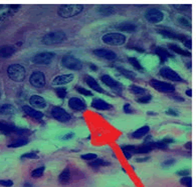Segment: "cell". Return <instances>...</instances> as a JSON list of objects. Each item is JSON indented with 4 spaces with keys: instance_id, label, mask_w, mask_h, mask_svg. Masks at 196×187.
<instances>
[{
    "instance_id": "f1b7e54d",
    "label": "cell",
    "mask_w": 196,
    "mask_h": 187,
    "mask_svg": "<svg viewBox=\"0 0 196 187\" xmlns=\"http://www.w3.org/2000/svg\"><path fill=\"white\" fill-rule=\"evenodd\" d=\"M156 54L161 58V60L165 61L168 57H171V54L163 47H157L156 48Z\"/></svg>"
},
{
    "instance_id": "11a10c76",
    "label": "cell",
    "mask_w": 196,
    "mask_h": 187,
    "mask_svg": "<svg viewBox=\"0 0 196 187\" xmlns=\"http://www.w3.org/2000/svg\"><path fill=\"white\" fill-rule=\"evenodd\" d=\"M183 42H184L185 46H186L187 48H189V49H191L192 45H191V40H190V39H186L185 41H183Z\"/></svg>"
},
{
    "instance_id": "7c38bea8",
    "label": "cell",
    "mask_w": 196,
    "mask_h": 187,
    "mask_svg": "<svg viewBox=\"0 0 196 187\" xmlns=\"http://www.w3.org/2000/svg\"><path fill=\"white\" fill-rule=\"evenodd\" d=\"M74 79V74H61V75H58L56 77L53 78V86H63V85H67L68 83H71Z\"/></svg>"
},
{
    "instance_id": "c3c4849f",
    "label": "cell",
    "mask_w": 196,
    "mask_h": 187,
    "mask_svg": "<svg viewBox=\"0 0 196 187\" xmlns=\"http://www.w3.org/2000/svg\"><path fill=\"white\" fill-rule=\"evenodd\" d=\"M124 112L125 113H133V109H132V106H131L129 103H126L125 105H124Z\"/></svg>"
},
{
    "instance_id": "7402d4cb",
    "label": "cell",
    "mask_w": 196,
    "mask_h": 187,
    "mask_svg": "<svg viewBox=\"0 0 196 187\" xmlns=\"http://www.w3.org/2000/svg\"><path fill=\"white\" fill-rule=\"evenodd\" d=\"M154 148H156L155 146V143H146L142 145V146H139V147H136L135 149V153L137 154H146V153H149V152L152 151Z\"/></svg>"
},
{
    "instance_id": "91938a15",
    "label": "cell",
    "mask_w": 196,
    "mask_h": 187,
    "mask_svg": "<svg viewBox=\"0 0 196 187\" xmlns=\"http://www.w3.org/2000/svg\"><path fill=\"white\" fill-rule=\"evenodd\" d=\"M90 67H91V69H92V70H94V71H97V70H98V67H97V66H96V65H94V64H92V63L90 64Z\"/></svg>"
},
{
    "instance_id": "1f68e13d",
    "label": "cell",
    "mask_w": 196,
    "mask_h": 187,
    "mask_svg": "<svg viewBox=\"0 0 196 187\" xmlns=\"http://www.w3.org/2000/svg\"><path fill=\"white\" fill-rule=\"evenodd\" d=\"M129 90L133 94L135 95H145L146 94V89H144L143 87H140V86H137V85H132L129 87Z\"/></svg>"
},
{
    "instance_id": "603a6c76",
    "label": "cell",
    "mask_w": 196,
    "mask_h": 187,
    "mask_svg": "<svg viewBox=\"0 0 196 187\" xmlns=\"http://www.w3.org/2000/svg\"><path fill=\"white\" fill-rule=\"evenodd\" d=\"M150 131V127L149 126H143V127H140L138 128L136 131H134L132 133V137L136 138V139H140V138H142L144 136H146V135L149 133Z\"/></svg>"
},
{
    "instance_id": "8992f818",
    "label": "cell",
    "mask_w": 196,
    "mask_h": 187,
    "mask_svg": "<svg viewBox=\"0 0 196 187\" xmlns=\"http://www.w3.org/2000/svg\"><path fill=\"white\" fill-rule=\"evenodd\" d=\"M150 85L159 92L173 93L175 91L174 85H172L171 83L163 82V81L157 80V79H152V80H150Z\"/></svg>"
},
{
    "instance_id": "6da1fadb",
    "label": "cell",
    "mask_w": 196,
    "mask_h": 187,
    "mask_svg": "<svg viewBox=\"0 0 196 187\" xmlns=\"http://www.w3.org/2000/svg\"><path fill=\"white\" fill-rule=\"evenodd\" d=\"M84 5L81 4H67L61 5L58 9V15L63 18H71L82 13Z\"/></svg>"
},
{
    "instance_id": "ffe728a7",
    "label": "cell",
    "mask_w": 196,
    "mask_h": 187,
    "mask_svg": "<svg viewBox=\"0 0 196 187\" xmlns=\"http://www.w3.org/2000/svg\"><path fill=\"white\" fill-rule=\"evenodd\" d=\"M85 83H87L93 90H95V91H97L99 93H105L104 89L102 88V86L100 85L99 83L96 81V79L93 78L92 76H87V77H85Z\"/></svg>"
},
{
    "instance_id": "5bb4252c",
    "label": "cell",
    "mask_w": 196,
    "mask_h": 187,
    "mask_svg": "<svg viewBox=\"0 0 196 187\" xmlns=\"http://www.w3.org/2000/svg\"><path fill=\"white\" fill-rule=\"evenodd\" d=\"M68 107L75 111H84L87 108L85 102L78 97H71L68 100Z\"/></svg>"
},
{
    "instance_id": "d4e9b609",
    "label": "cell",
    "mask_w": 196,
    "mask_h": 187,
    "mask_svg": "<svg viewBox=\"0 0 196 187\" xmlns=\"http://www.w3.org/2000/svg\"><path fill=\"white\" fill-rule=\"evenodd\" d=\"M117 28L121 31H125V32H134V31H136L137 27L135 24H133V23L124 22V23L119 24V25L117 26Z\"/></svg>"
},
{
    "instance_id": "f35d334b",
    "label": "cell",
    "mask_w": 196,
    "mask_h": 187,
    "mask_svg": "<svg viewBox=\"0 0 196 187\" xmlns=\"http://www.w3.org/2000/svg\"><path fill=\"white\" fill-rule=\"evenodd\" d=\"M180 183L185 187H192V178L190 176H184L180 179Z\"/></svg>"
},
{
    "instance_id": "2e32d148",
    "label": "cell",
    "mask_w": 196,
    "mask_h": 187,
    "mask_svg": "<svg viewBox=\"0 0 196 187\" xmlns=\"http://www.w3.org/2000/svg\"><path fill=\"white\" fill-rule=\"evenodd\" d=\"M29 103L31 107H35L38 109H43L46 107V101L43 97L39 95H32L29 98Z\"/></svg>"
},
{
    "instance_id": "3957f363",
    "label": "cell",
    "mask_w": 196,
    "mask_h": 187,
    "mask_svg": "<svg viewBox=\"0 0 196 187\" xmlns=\"http://www.w3.org/2000/svg\"><path fill=\"white\" fill-rule=\"evenodd\" d=\"M103 42L111 46H120L126 42V36L119 32L107 33L102 37Z\"/></svg>"
},
{
    "instance_id": "30bf717a",
    "label": "cell",
    "mask_w": 196,
    "mask_h": 187,
    "mask_svg": "<svg viewBox=\"0 0 196 187\" xmlns=\"http://www.w3.org/2000/svg\"><path fill=\"white\" fill-rule=\"evenodd\" d=\"M160 75L162 77L168 79L170 81H175V82H181L183 81V79L181 78V76L177 73L176 71H174L173 69H171L169 67H163L160 69Z\"/></svg>"
},
{
    "instance_id": "9c48e42d",
    "label": "cell",
    "mask_w": 196,
    "mask_h": 187,
    "mask_svg": "<svg viewBox=\"0 0 196 187\" xmlns=\"http://www.w3.org/2000/svg\"><path fill=\"white\" fill-rule=\"evenodd\" d=\"M51 115L56 120L60 121V122H67L71 120V115L67 111H65L61 107L56 106L51 109Z\"/></svg>"
},
{
    "instance_id": "7bdbcfd3",
    "label": "cell",
    "mask_w": 196,
    "mask_h": 187,
    "mask_svg": "<svg viewBox=\"0 0 196 187\" xmlns=\"http://www.w3.org/2000/svg\"><path fill=\"white\" fill-rule=\"evenodd\" d=\"M135 149H136V146H134V145H123V146H121V150L129 151L132 154L135 153Z\"/></svg>"
},
{
    "instance_id": "52a82bcc",
    "label": "cell",
    "mask_w": 196,
    "mask_h": 187,
    "mask_svg": "<svg viewBox=\"0 0 196 187\" xmlns=\"http://www.w3.org/2000/svg\"><path fill=\"white\" fill-rule=\"evenodd\" d=\"M29 83L35 88H42L45 85V76L41 71H33L29 77Z\"/></svg>"
},
{
    "instance_id": "8d00e7d4",
    "label": "cell",
    "mask_w": 196,
    "mask_h": 187,
    "mask_svg": "<svg viewBox=\"0 0 196 187\" xmlns=\"http://www.w3.org/2000/svg\"><path fill=\"white\" fill-rule=\"evenodd\" d=\"M177 22L179 25H181L182 27H184V28H186V27H191V23L190 21L186 18V17H178L177 18Z\"/></svg>"
},
{
    "instance_id": "bcb514c9",
    "label": "cell",
    "mask_w": 196,
    "mask_h": 187,
    "mask_svg": "<svg viewBox=\"0 0 196 187\" xmlns=\"http://www.w3.org/2000/svg\"><path fill=\"white\" fill-rule=\"evenodd\" d=\"M175 162H176L175 161V159H168V160L164 161L162 163V167H169V166L174 165Z\"/></svg>"
},
{
    "instance_id": "4316f807",
    "label": "cell",
    "mask_w": 196,
    "mask_h": 187,
    "mask_svg": "<svg viewBox=\"0 0 196 187\" xmlns=\"http://www.w3.org/2000/svg\"><path fill=\"white\" fill-rule=\"evenodd\" d=\"M15 126L12 123L6 122V121L0 120V130L3 131L4 133H10L12 131H14Z\"/></svg>"
},
{
    "instance_id": "6125c7cd",
    "label": "cell",
    "mask_w": 196,
    "mask_h": 187,
    "mask_svg": "<svg viewBox=\"0 0 196 187\" xmlns=\"http://www.w3.org/2000/svg\"><path fill=\"white\" fill-rule=\"evenodd\" d=\"M186 94L189 96V97H191L192 96V92H191V89H187L186 90Z\"/></svg>"
},
{
    "instance_id": "f907efd6",
    "label": "cell",
    "mask_w": 196,
    "mask_h": 187,
    "mask_svg": "<svg viewBox=\"0 0 196 187\" xmlns=\"http://www.w3.org/2000/svg\"><path fill=\"white\" fill-rule=\"evenodd\" d=\"M189 174H190V171L189 170H181V171L177 172V175L182 176V177H184V176H189Z\"/></svg>"
},
{
    "instance_id": "8fae6325",
    "label": "cell",
    "mask_w": 196,
    "mask_h": 187,
    "mask_svg": "<svg viewBox=\"0 0 196 187\" xmlns=\"http://www.w3.org/2000/svg\"><path fill=\"white\" fill-rule=\"evenodd\" d=\"M145 17L150 23L156 24V23L161 22L164 19V14H163V12L160 11L159 9L153 8V9L148 10V11L146 12V14H145Z\"/></svg>"
},
{
    "instance_id": "74e56055",
    "label": "cell",
    "mask_w": 196,
    "mask_h": 187,
    "mask_svg": "<svg viewBox=\"0 0 196 187\" xmlns=\"http://www.w3.org/2000/svg\"><path fill=\"white\" fill-rule=\"evenodd\" d=\"M56 94L60 99H64V98H65V96H67V90L64 87H57L56 89Z\"/></svg>"
},
{
    "instance_id": "ac0fdd59",
    "label": "cell",
    "mask_w": 196,
    "mask_h": 187,
    "mask_svg": "<svg viewBox=\"0 0 196 187\" xmlns=\"http://www.w3.org/2000/svg\"><path fill=\"white\" fill-rule=\"evenodd\" d=\"M22 109H23V111H24L29 117H31V118L36 119V120L42 119L43 113L40 112V111H38V110L34 109L33 107L28 106V105H23V106H22Z\"/></svg>"
},
{
    "instance_id": "d6986e66",
    "label": "cell",
    "mask_w": 196,
    "mask_h": 187,
    "mask_svg": "<svg viewBox=\"0 0 196 187\" xmlns=\"http://www.w3.org/2000/svg\"><path fill=\"white\" fill-rule=\"evenodd\" d=\"M92 107L97 110H101V111H104V110H110L112 109V105L110 103L104 101L103 99L100 98H95L92 102Z\"/></svg>"
},
{
    "instance_id": "7dc6e473",
    "label": "cell",
    "mask_w": 196,
    "mask_h": 187,
    "mask_svg": "<svg viewBox=\"0 0 196 187\" xmlns=\"http://www.w3.org/2000/svg\"><path fill=\"white\" fill-rule=\"evenodd\" d=\"M155 146L156 148H159V149H167V146L168 145L166 143H164L163 141H159V142H155Z\"/></svg>"
},
{
    "instance_id": "ab89813d",
    "label": "cell",
    "mask_w": 196,
    "mask_h": 187,
    "mask_svg": "<svg viewBox=\"0 0 196 187\" xmlns=\"http://www.w3.org/2000/svg\"><path fill=\"white\" fill-rule=\"evenodd\" d=\"M151 99H152V96L149 95V94H145L143 96H141V97L137 98L136 100L140 103H149L151 101Z\"/></svg>"
},
{
    "instance_id": "db71d44e",
    "label": "cell",
    "mask_w": 196,
    "mask_h": 187,
    "mask_svg": "<svg viewBox=\"0 0 196 187\" xmlns=\"http://www.w3.org/2000/svg\"><path fill=\"white\" fill-rule=\"evenodd\" d=\"M71 137H74V133L73 132H70V133H67V134L64 135V136L63 137V140H68V139H71Z\"/></svg>"
},
{
    "instance_id": "44dd1931",
    "label": "cell",
    "mask_w": 196,
    "mask_h": 187,
    "mask_svg": "<svg viewBox=\"0 0 196 187\" xmlns=\"http://www.w3.org/2000/svg\"><path fill=\"white\" fill-rule=\"evenodd\" d=\"M14 52H15V49L11 45L0 46V58H9L12 56Z\"/></svg>"
},
{
    "instance_id": "f6af8a7d",
    "label": "cell",
    "mask_w": 196,
    "mask_h": 187,
    "mask_svg": "<svg viewBox=\"0 0 196 187\" xmlns=\"http://www.w3.org/2000/svg\"><path fill=\"white\" fill-rule=\"evenodd\" d=\"M37 155L35 153H33V152H28V153H24L21 156V159H24V158H27V159H36Z\"/></svg>"
},
{
    "instance_id": "277c9868",
    "label": "cell",
    "mask_w": 196,
    "mask_h": 187,
    "mask_svg": "<svg viewBox=\"0 0 196 187\" xmlns=\"http://www.w3.org/2000/svg\"><path fill=\"white\" fill-rule=\"evenodd\" d=\"M65 38H67V36H65V33L63 32V31H54V32L45 34L42 37L41 41L45 45H54L61 43L65 40Z\"/></svg>"
},
{
    "instance_id": "680465c9",
    "label": "cell",
    "mask_w": 196,
    "mask_h": 187,
    "mask_svg": "<svg viewBox=\"0 0 196 187\" xmlns=\"http://www.w3.org/2000/svg\"><path fill=\"white\" fill-rule=\"evenodd\" d=\"M173 98H175V100L177 101H184V99L181 97V96H177V95H173Z\"/></svg>"
},
{
    "instance_id": "e0dca14e",
    "label": "cell",
    "mask_w": 196,
    "mask_h": 187,
    "mask_svg": "<svg viewBox=\"0 0 196 187\" xmlns=\"http://www.w3.org/2000/svg\"><path fill=\"white\" fill-rule=\"evenodd\" d=\"M95 55L97 56L101 57V58H104V59L107 60H110V61H113L115 60L117 58V54L112 50H109V49H97L94 51Z\"/></svg>"
},
{
    "instance_id": "ee69618b",
    "label": "cell",
    "mask_w": 196,
    "mask_h": 187,
    "mask_svg": "<svg viewBox=\"0 0 196 187\" xmlns=\"http://www.w3.org/2000/svg\"><path fill=\"white\" fill-rule=\"evenodd\" d=\"M0 185L4 186V187H11L13 185V181L10 179H3L0 180Z\"/></svg>"
},
{
    "instance_id": "60d3db41",
    "label": "cell",
    "mask_w": 196,
    "mask_h": 187,
    "mask_svg": "<svg viewBox=\"0 0 196 187\" xmlns=\"http://www.w3.org/2000/svg\"><path fill=\"white\" fill-rule=\"evenodd\" d=\"M81 157H82V159H84V160L92 161V160H94V159L97 158V154L96 153H85V154L81 155Z\"/></svg>"
},
{
    "instance_id": "7a4b0ae2",
    "label": "cell",
    "mask_w": 196,
    "mask_h": 187,
    "mask_svg": "<svg viewBox=\"0 0 196 187\" xmlns=\"http://www.w3.org/2000/svg\"><path fill=\"white\" fill-rule=\"evenodd\" d=\"M7 74L10 79L15 82H21L24 80L26 70L20 64H11L7 68Z\"/></svg>"
},
{
    "instance_id": "d6a6232c",
    "label": "cell",
    "mask_w": 196,
    "mask_h": 187,
    "mask_svg": "<svg viewBox=\"0 0 196 187\" xmlns=\"http://www.w3.org/2000/svg\"><path fill=\"white\" fill-rule=\"evenodd\" d=\"M90 166H92L93 168H99L101 166H106V165H110L109 162H105L103 159H100V158H96L94 160L90 161Z\"/></svg>"
},
{
    "instance_id": "e575fe53",
    "label": "cell",
    "mask_w": 196,
    "mask_h": 187,
    "mask_svg": "<svg viewBox=\"0 0 196 187\" xmlns=\"http://www.w3.org/2000/svg\"><path fill=\"white\" fill-rule=\"evenodd\" d=\"M44 171H45V167L44 166H41V167H38V168H35L34 170H32L31 172V176L34 178H38V177H41V176L43 175Z\"/></svg>"
},
{
    "instance_id": "681fc988",
    "label": "cell",
    "mask_w": 196,
    "mask_h": 187,
    "mask_svg": "<svg viewBox=\"0 0 196 187\" xmlns=\"http://www.w3.org/2000/svg\"><path fill=\"white\" fill-rule=\"evenodd\" d=\"M27 129H23V128H17L15 127V129H14V132L17 133V134H25L27 133Z\"/></svg>"
},
{
    "instance_id": "484cf974",
    "label": "cell",
    "mask_w": 196,
    "mask_h": 187,
    "mask_svg": "<svg viewBox=\"0 0 196 187\" xmlns=\"http://www.w3.org/2000/svg\"><path fill=\"white\" fill-rule=\"evenodd\" d=\"M168 47H169V49L171 51H173V52L177 53V54H180L182 56H190V52H188V51H185L182 49L181 47L178 46L177 44H174V43H171V44H168Z\"/></svg>"
},
{
    "instance_id": "94428289",
    "label": "cell",
    "mask_w": 196,
    "mask_h": 187,
    "mask_svg": "<svg viewBox=\"0 0 196 187\" xmlns=\"http://www.w3.org/2000/svg\"><path fill=\"white\" fill-rule=\"evenodd\" d=\"M185 148H187V149L190 150L191 149V142H188V143L185 144Z\"/></svg>"
},
{
    "instance_id": "f5cc1de1",
    "label": "cell",
    "mask_w": 196,
    "mask_h": 187,
    "mask_svg": "<svg viewBox=\"0 0 196 187\" xmlns=\"http://www.w3.org/2000/svg\"><path fill=\"white\" fill-rule=\"evenodd\" d=\"M166 114H168V115H171V116H178V113L176 111H174L173 109H169V110H167L166 111Z\"/></svg>"
},
{
    "instance_id": "be15d7a7",
    "label": "cell",
    "mask_w": 196,
    "mask_h": 187,
    "mask_svg": "<svg viewBox=\"0 0 196 187\" xmlns=\"http://www.w3.org/2000/svg\"><path fill=\"white\" fill-rule=\"evenodd\" d=\"M24 187H33V186H32V184H30V183L25 182V183H24Z\"/></svg>"
},
{
    "instance_id": "d590c367",
    "label": "cell",
    "mask_w": 196,
    "mask_h": 187,
    "mask_svg": "<svg viewBox=\"0 0 196 187\" xmlns=\"http://www.w3.org/2000/svg\"><path fill=\"white\" fill-rule=\"evenodd\" d=\"M128 61H129V63L132 65V66L135 68V69H138V70H142L143 67H142V65L140 64V62L138 61V59L135 57H129L128 58Z\"/></svg>"
},
{
    "instance_id": "6f0895ef",
    "label": "cell",
    "mask_w": 196,
    "mask_h": 187,
    "mask_svg": "<svg viewBox=\"0 0 196 187\" xmlns=\"http://www.w3.org/2000/svg\"><path fill=\"white\" fill-rule=\"evenodd\" d=\"M164 143H166V144H168V143H172V142H174V140L172 139V138H164V139L162 140Z\"/></svg>"
},
{
    "instance_id": "b9f144b4",
    "label": "cell",
    "mask_w": 196,
    "mask_h": 187,
    "mask_svg": "<svg viewBox=\"0 0 196 187\" xmlns=\"http://www.w3.org/2000/svg\"><path fill=\"white\" fill-rule=\"evenodd\" d=\"M77 91L80 93V94H82V95H85V96H92L93 95V93L90 91V90H88V89H85L84 87H81V86H78L77 88Z\"/></svg>"
},
{
    "instance_id": "4dcf8cb0",
    "label": "cell",
    "mask_w": 196,
    "mask_h": 187,
    "mask_svg": "<svg viewBox=\"0 0 196 187\" xmlns=\"http://www.w3.org/2000/svg\"><path fill=\"white\" fill-rule=\"evenodd\" d=\"M0 112L3 114H7V115H11V114L15 113V109L11 104H3L0 107Z\"/></svg>"
},
{
    "instance_id": "f546056e",
    "label": "cell",
    "mask_w": 196,
    "mask_h": 187,
    "mask_svg": "<svg viewBox=\"0 0 196 187\" xmlns=\"http://www.w3.org/2000/svg\"><path fill=\"white\" fill-rule=\"evenodd\" d=\"M27 143H28V139H26V138H20V139H16L13 141V142L8 144V147L9 148H18V147L23 146V145H26Z\"/></svg>"
},
{
    "instance_id": "83f0119b",
    "label": "cell",
    "mask_w": 196,
    "mask_h": 187,
    "mask_svg": "<svg viewBox=\"0 0 196 187\" xmlns=\"http://www.w3.org/2000/svg\"><path fill=\"white\" fill-rule=\"evenodd\" d=\"M99 13H101L103 16H109V15H112L115 13V9L114 7L110 5H103V6H100L99 9H98Z\"/></svg>"
},
{
    "instance_id": "9a60e30c",
    "label": "cell",
    "mask_w": 196,
    "mask_h": 187,
    "mask_svg": "<svg viewBox=\"0 0 196 187\" xmlns=\"http://www.w3.org/2000/svg\"><path fill=\"white\" fill-rule=\"evenodd\" d=\"M158 33L163 35L164 37H167V38H171V39H178V40H181V41H185L187 39L185 35L183 34H178L176 32L172 30H168V29H159L157 30Z\"/></svg>"
},
{
    "instance_id": "ba28073f",
    "label": "cell",
    "mask_w": 196,
    "mask_h": 187,
    "mask_svg": "<svg viewBox=\"0 0 196 187\" xmlns=\"http://www.w3.org/2000/svg\"><path fill=\"white\" fill-rule=\"evenodd\" d=\"M54 54L51 52H40L33 56L32 62L37 65H49L53 61Z\"/></svg>"
},
{
    "instance_id": "5b68a950",
    "label": "cell",
    "mask_w": 196,
    "mask_h": 187,
    "mask_svg": "<svg viewBox=\"0 0 196 187\" xmlns=\"http://www.w3.org/2000/svg\"><path fill=\"white\" fill-rule=\"evenodd\" d=\"M61 64L64 67L70 69V70H81L82 68V61L71 55H64L61 58Z\"/></svg>"
},
{
    "instance_id": "e7e4bbea",
    "label": "cell",
    "mask_w": 196,
    "mask_h": 187,
    "mask_svg": "<svg viewBox=\"0 0 196 187\" xmlns=\"http://www.w3.org/2000/svg\"><path fill=\"white\" fill-rule=\"evenodd\" d=\"M148 114H149V115H156L157 113H155V112H148Z\"/></svg>"
},
{
    "instance_id": "836d02e7",
    "label": "cell",
    "mask_w": 196,
    "mask_h": 187,
    "mask_svg": "<svg viewBox=\"0 0 196 187\" xmlns=\"http://www.w3.org/2000/svg\"><path fill=\"white\" fill-rule=\"evenodd\" d=\"M117 69H118V71L120 72V73H122V75L125 76L126 78L131 79V80H134V79H135V77H136V74L134 73L133 71L127 70V69H125V68H121V67H118Z\"/></svg>"
},
{
    "instance_id": "cb8c5ba5",
    "label": "cell",
    "mask_w": 196,
    "mask_h": 187,
    "mask_svg": "<svg viewBox=\"0 0 196 187\" xmlns=\"http://www.w3.org/2000/svg\"><path fill=\"white\" fill-rule=\"evenodd\" d=\"M70 179H71V171L68 168H65L60 174V176H58V181H60V184L64 185L70 182Z\"/></svg>"
},
{
    "instance_id": "9f6ffc18",
    "label": "cell",
    "mask_w": 196,
    "mask_h": 187,
    "mask_svg": "<svg viewBox=\"0 0 196 187\" xmlns=\"http://www.w3.org/2000/svg\"><path fill=\"white\" fill-rule=\"evenodd\" d=\"M149 160V157H143V158H137L136 161L138 162V163H141V162H146Z\"/></svg>"
},
{
    "instance_id": "03108f58",
    "label": "cell",
    "mask_w": 196,
    "mask_h": 187,
    "mask_svg": "<svg viewBox=\"0 0 196 187\" xmlns=\"http://www.w3.org/2000/svg\"><path fill=\"white\" fill-rule=\"evenodd\" d=\"M0 96H1V93H0Z\"/></svg>"
},
{
    "instance_id": "816d5d0a",
    "label": "cell",
    "mask_w": 196,
    "mask_h": 187,
    "mask_svg": "<svg viewBox=\"0 0 196 187\" xmlns=\"http://www.w3.org/2000/svg\"><path fill=\"white\" fill-rule=\"evenodd\" d=\"M123 153H124V155H125V158L127 159V160H130V159L132 158V153H131V152L123 150Z\"/></svg>"
},
{
    "instance_id": "4fadbf2b",
    "label": "cell",
    "mask_w": 196,
    "mask_h": 187,
    "mask_svg": "<svg viewBox=\"0 0 196 187\" xmlns=\"http://www.w3.org/2000/svg\"><path fill=\"white\" fill-rule=\"evenodd\" d=\"M101 80L103 81V83H105L107 86H109L110 88L115 89V90H117V91H121L122 88H123L122 85H121V83L118 82L117 80H115L114 78L111 77V76L108 75V74L102 75Z\"/></svg>"
}]
</instances>
